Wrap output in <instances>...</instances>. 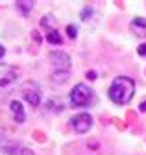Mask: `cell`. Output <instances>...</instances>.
<instances>
[{
  "instance_id": "obj_1",
  "label": "cell",
  "mask_w": 146,
  "mask_h": 155,
  "mask_svg": "<svg viewBox=\"0 0 146 155\" xmlns=\"http://www.w3.org/2000/svg\"><path fill=\"white\" fill-rule=\"evenodd\" d=\"M133 94H135V81L131 78H126V76L115 78V81L109 87V100L115 102L117 105L130 104Z\"/></svg>"
},
{
  "instance_id": "obj_2",
  "label": "cell",
  "mask_w": 146,
  "mask_h": 155,
  "mask_svg": "<svg viewBox=\"0 0 146 155\" xmlns=\"http://www.w3.org/2000/svg\"><path fill=\"white\" fill-rule=\"evenodd\" d=\"M68 98H70V104L74 107H89L91 104L95 102V92L85 83H78L74 89L70 91Z\"/></svg>"
},
{
  "instance_id": "obj_3",
  "label": "cell",
  "mask_w": 146,
  "mask_h": 155,
  "mask_svg": "<svg viewBox=\"0 0 146 155\" xmlns=\"http://www.w3.org/2000/svg\"><path fill=\"white\" fill-rule=\"evenodd\" d=\"M70 126H72V129H74L76 133L83 135V133H87L91 127H93V116L87 114V113L76 114V116H72V118H70Z\"/></svg>"
},
{
  "instance_id": "obj_4",
  "label": "cell",
  "mask_w": 146,
  "mask_h": 155,
  "mask_svg": "<svg viewBox=\"0 0 146 155\" xmlns=\"http://www.w3.org/2000/svg\"><path fill=\"white\" fill-rule=\"evenodd\" d=\"M50 63H52L54 70H68L70 57L65 52H50Z\"/></svg>"
},
{
  "instance_id": "obj_5",
  "label": "cell",
  "mask_w": 146,
  "mask_h": 155,
  "mask_svg": "<svg viewBox=\"0 0 146 155\" xmlns=\"http://www.w3.org/2000/svg\"><path fill=\"white\" fill-rule=\"evenodd\" d=\"M22 96H24V100H26L32 107H37V105L41 104V92L35 89V87H30V83L24 85V89H22Z\"/></svg>"
},
{
  "instance_id": "obj_6",
  "label": "cell",
  "mask_w": 146,
  "mask_h": 155,
  "mask_svg": "<svg viewBox=\"0 0 146 155\" xmlns=\"http://www.w3.org/2000/svg\"><path fill=\"white\" fill-rule=\"evenodd\" d=\"M130 30H131V33L137 35V37H146V18L135 17L133 21L130 22Z\"/></svg>"
},
{
  "instance_id": "obj_7",
  "label": "cell",
  "mask_w": 146,
  "mask_h": 155,
  "mask_svg": "<svg viewBox=\"0 0 146 155\" xmlns=\"http://www.w3.org/2000/svg\"><path fill=\"white\" fill-rule=\"evenodd\" d=\"M9 109H11V113H13V118L19 122V124H22V122L26 120V113H24V109H22V104H21V102L13 100V102L9 104Z\"/></svg>"
},
{
  "instance_id": "obj_8",
  "label": "cell",
  "mask_w": 146,
  "mask_h": 155,
  "mask_svg": "<svg viewBox=\"0 0 146 155\" xmlns=\"http://www.w3.org/2000/svg\"><path fill=\"white\" fill-rule=\"evenodd\" d=\"M68 78H70L68 70H54L52 72V81H56V83H65Z\"/></svg>"
},
{
  "instance_id": "obj_9",
  "label": "cell",
  "mask_w": 146,
  "mask_h": 155,
  "mask_svg": "<svg viewBox=\"0 0 146 155\" xmlns=\"http://www.w3.org/2000/svg\"><path fill=\"white\" fill-rule=\"evenodd\" d=\"M46 43H50V45H61V43H63L61 33H59L58 30H50V31L46 33Z\"/></svg>"
},
{
  "instance_id": "obj_10",
  "label": "cell",
  "mask_w": 146,
  "mask_h": 155,
  "mask_svg": "<svg viewBox=\"0 0 146 155\" xmlns=\"http://www.w3.org/2000/svg\"><path fill=\"white\" fill-rule=\"evenodd\" d=\"M15 6H17V9H19L24 17H28L32 13V9H33V2H22V0H21V2H17Z\"/></svg>"
},
{
  "instance_id": "obj_11",
  "label": "cell",
  "mask_w": 146,
  "mask_h": 155,
  "mask_svg": "<svg viewBox=\"0 0 146 155\" xmlns=\"http://www.w3.org/2000/svg\"><path fill=\"white\" fill-rule=\"evenodd\" d=\"M15 80H17V72H6L2 78H0V87H8Z\"/></svg>"
},
{
  "instance_id": "obj_12",
  "label": "cell",
  "mask_w": 146,
  "mask_h": 155,
  "mask_svg": "<svg viewBox=\"0 0 146 155\" xmlns=\"http://www.w3.org/2000/svg\"><path fill=\"white\" fill-rule=\"evenodd\" d=\"M67 35H68L70 39H76V37H78V28H76L74 24H68V26H67Z\"/></svg>"
},
{
  "instance_id": "obj_13",
  "label": "cell",
  "mask_w": 146,
  "mask_h": 155,
  "mask_svg": "<svg viewBox=\"0 0 146 155\" xmlns=\"http://www.w3.org/2000/svg\"><path fill=\"white\" fill-rule=\"evenodd\" d=\"M91 17H93V9H91V8H83V11H81V21H89Z\"/></svg>"
},
{
  "instance_id": "obj_14",
  "label": "cell",
  "mask_w": 146,
  "mask_h": 155,
  "mask_svg": "<svg viewBox=\"0 0 146 155\" xmlns=\"http://www.w3.org/2000/svg\"><path fill=\"white\" fill-rule=\"evenodd\" d=\"M15 150H19V144H13V142H11V144L6 146V151H8L9 155H15Z\"/></svg>"
},
{
  "instance_id": "obj_15",
  "label": "cell",
  "mask_w": 146,
  "mask_h": 155,
  "mask_svg": "<svg viewBox=\"0 0 146 155\" xmlns=\"http://www.w3.org/2000/svg\"><path fill=\"white\" fill-rule=\"evenodd\" d=\"M85 76H87V80H89V81H95V80H96V72H95V70H89Z\"/></svg>"
},
{
  "instance_id": "obj_16",
  "label": "cell",
  "mask_w": 146,
  "mask_h": 155,
  "mask_svg": "<svg viewBox=\"0 0 146 155\" xmlns=\"http://www.w3.org/2000/svg\"><path fill=\"white\" fill-rule=\"evenodd\" d=\"M137 52H139V55H142V57H146V45H141V46L137 48Z\"/></svg>"
},
{
  "instance_id": "obj_17",
  "label": "cell",
  "mask_w": 146,
  "mask_h": 155,
  "mask_svg": "<svg viewBox=\"0 0 146 155\" xmlns=\"http://www.w3.org/2000/svg\"><path fill=\"white\" fill-rule=\"evenodd\" d=\"M87 146H89L91 150H98V140H89Z\"/></svg>"
},
{
  "instance_id": "obj_18",
  "label": "cell",
  "mask_w": 146,
  "mask_h": 155,
  "mask_svg": "<svg viewBox=\"0 0 146 155\" xmlns=\"http://www.w3.org/2000/svg\"><path fill=\"white\" fill-rule=\"evenodd\" d=\"M21 155H35L30 148H21Z\"/></svg>"
},
{
  "instance_id": "obj_19",
  "label": "cell",
  "mask_w": 146,
  "mask_h": 155,
  "mask_svg": "<svg viewBox=\"0 0 146 155\" xmlns=\"http://www.w3.org/2000/svg\"><path fill=\"white\" fill-rule=\"evenodd\" d=\"M6 55V48L2 46V45H0V59H2V57Z\"/></svg>"
},
{
  "instance_id": "obj_20",
  "label": "cell",
  "mask_w": 146,
  "mask_h": 155,
  "mask_svg": "<svg viewBox=\"0 0 146 155\" xmlns=\"http://www.w3.org/2000/svg\"><path fill=\"white\" fill-rule=\"evenodd\" d=\"M139 109H141V111H142V113H144V111H146V102H142V104H141V105H139Z\"/></svg>"
}]
</instances>
